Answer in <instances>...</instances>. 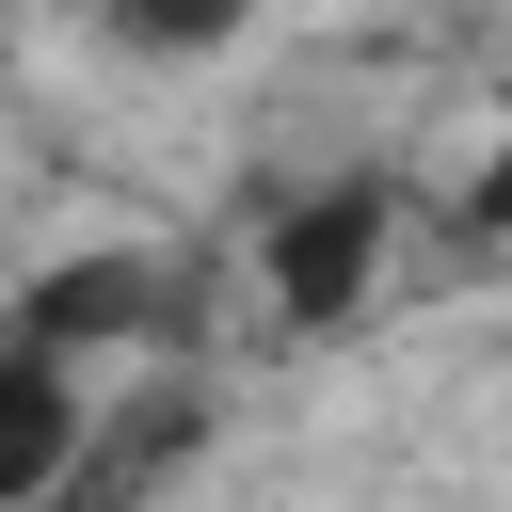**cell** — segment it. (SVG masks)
<instances>
[{
	"label": "cell",
	"mask_w": 512,
	"mask_h": 512,
	"mask_svg": "<svg viewBox=\"0 0 512 512\" xmlns=\"http://www.w3.org/2000/svg\"><path fill=\"white\" fill-rule=\"evenodd\" d=\"M64 512H96V496H64Z\"/></svg>",
	"instance_id": "obj_4"
},
{
	"label": "cell",
	"mask_w": 512,
	"mask_h": 512,
	"mask_svg": "<svg viewBox=\"0 0 512 512\" xmlns=\"http://www.w3.org/2000/svg\"><path fill=\"white\" fill-rule=\"evenodd\" d=\"M272 304L288 320H336L352 288H368V256H384V176H336V192H304V208H272Z\"/></svg>",
	"instance_id": "obj_2"
},
{
	"label": "cell",
	"mask_w": 512,
	"mask_h": 512,
	"mask_svg": "<svg viewBox=\"0 0 512 512\" xmlns=\"http://www.w3.org/2000/svg\"><path fill=\"white\" fill-rule=\"evenodd\" d=\"M80 448H96L80 368L0 320V512H64V496H80Z\"/></svg>",
	"instance_id": "obj_1"
},
{
	"label": "cell",
	"mask_w": 512,
	"mask_h": 512,
	"mask_svg": "<svg viewBox=\"0 0 512 512\" xmlns=\"http://www.w3.org/2000/svg\"><path fill=\"white\" fill-rule=\"evenodd\" d=\"M480 240H512V144H496V176H480V208H464Z\"/></svg>",
	"instance_id": "obj_3"
}]
</instances>
